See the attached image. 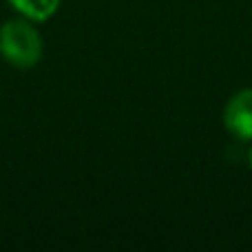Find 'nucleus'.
<instances>
[{"mask_svg":"<svg viewBox=\"0 0 252 252\" xmlns=\"http://www.w3.org/2000/svg\"><path fill=\"white\" fill-rule=\"evenodd\" d=\"M248 161H250V166H252V146H250V151H248Z\"/></svg>","mask_w":252,"mask_h":252,"instance_id":"20e7f679","label":"nucleus"},{"mask_svg":"<svg viewBox=\"0 0 252 252\" xmlns=\"http://www.w3.org/2000/svg\"><path fill=\"white\" fill-rule=\"evenodd\" d=\"M9 4L27 20L44 22L58 11L60 0H9Z\"/></svg>","mask_w":252,"mask_h":252,"instance_id":"7ed1b4c3","label":"nucleus"},{"mask_svg":"<svg viewBox=\"0 0 252 252\" xmlns=\"http://www.w3.org/2000/svg\"><path fill=\"white\" fill-rule=\"evenodd\" d=\"M223 124L237 139H252V89H241L223 109Z\"/></svg>","mask_w":252,"mask_h":252,"instance_id":"f03ea898","label":"nucleus"},{"mask_svg":"<svg viewBox=\"0 0 252 252\" xmlns=\"http://www.w3.org/2000/svg\"><path fill=\"white\" fill-rule=\"evenodd\" d=\"M42 35L27 18H13L0 27V56L16 69H31L42 58Z\"/></svg>","mask_w":252,"mask_h":252,"instance_id":"f257e3e1","label":"nucleus"}]
</instances>
